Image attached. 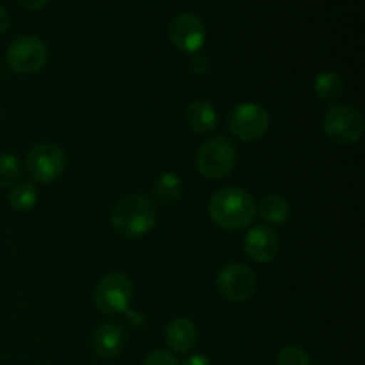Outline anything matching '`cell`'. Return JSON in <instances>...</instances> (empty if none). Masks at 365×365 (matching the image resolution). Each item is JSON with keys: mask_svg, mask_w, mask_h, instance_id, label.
Instances as JSON below:
<instances>
[{"mask_svg": "<svg viewBox=\"0 0 365 365\" xmlns=\"http://www.w3.org/2000/svg\"><path fill=\"white\" fill-rule=\"evenodd\" d=\"M209 216L223 230H245L257 217V202L246 189L227 185L210 196Z\"/></svg>", "mask_w": 365, "mask_h": 365, "instance_id": "cell-1", "label": "cell"}, {"mask_svg": "<svg viewBox=\"0 0 365 365\" xmlns=\"http://www.w3.org/2000/svg\"><path fill=\"white\" fill-rule=\"evenodd\" d=\"M110 225L123 237H143L152 232L157 225L155 203L143 192H132V195L123 196L113 207Z\"/></svg>", "mask_w": 365, "mask_h": 365, "instance_id": "cell-2", "label": "cell"}, {"mask_svg": "<svg viewBox=\"0 0 365 365\" xmlns=\"http://www.w3.org/2000/svg\"><path fill=\"white\" fill-rule=\"evenodd\" d=\"M239 163L237 146L225 135H216L200 146L196 153V168L200 175L209 180L228 177Z\"/></svg>", "mask_w": 365, "mask_h": 365, "instance_id": "cell-3", "label": "cell"}, {"mask_svg": "<svg viewBox=\"0 0 365 365\" xmlns=\"http://www.w3.org/2000/svg\"><path fill=\"white\" fill-rule=\"evenodd\" d=\"M323 132L334 145H356L365 132L362 113L353 106L334 103L323 116Z\"/></svg>", "mask_w": 365, "mask_h": 365, "instance_id": "cell-4", "label": "cell"}, {"mask_svg": "<svg viewBox=\"0 0 365 365\" xmlns=\"http://www.w3.org/2000/svg\"><path fill=\"white\" fill-rule=\"evenodd\" d=\"M134 298V285L123 273L102 277L93 291V303L103 316H120L127 312Z\"/></svg>", "mask_w": 365, "mask_h": 365, "instance_id": "cell-5", "label": "cell"}, {"mask_svg": "<svg viewBox=\"0 0 365 365\" xmlns=\"http://www.w3.org/2000/svg\"><path fill=\"white\" fill-rule=\"evenodd\" d=\"M228 130L242 143H255L267 134L271 125L269 113L255 102L237 103L228 114Z\"/></svg>", "mask_w": 365, "mask_h": 365, "instance_id": "cell-6", "label": "cell"}, {"mask_svg": "<svg viewBox=\"0 0 365 365\" xmlns=\"http://www.w3.org/2000/svg\"><path fill=\"white\" fill-rule=\"evenodd\" d=\"M216 287L223 298L232 303H242L253 298L259 287L257 273L242 262H228L217 273Z\"/></svg>", "mask_w": 365, "mask_h": 365, "instance_id": "cell-7", "label": "cell"}, {"mask_svg": "<svg viewBox=\"0 0 365 365\" xmlns=\"http://www.w3.org/2000/svg\"><path fill=\"white\" fill-rule=\"evenodd\" d=\"M25 166L36 184H52L66 170V153L53 143H41L29 152Z\"/></svg>", "mask_w": 365, "mask_h": 365, "instance_id": "cell-8", "label": "cell"}, {"mask_svg": "<svg viewBox=\"0 0 365 365\" xmlns=\"http://www.w3.org/2000/svg\"><path fill=\"white\" fill-rule=\"evenodd\" d=\"M7 64L20 75H34L46 64L48 48L38 36H20L9 45L6 53Z\"/></svg>", "mask_w": 365, "mask_h": 365, "instance_id": "cell-9", "label": "cell"}, {"mask_svg": "<svg viewBox=\"0 0 365 365\" xmlns=\"http://www.w3.org/2000/svg\"><path fill=\"white\" fill-rule=\"evenodd\" d=\"M171 43L185 53H196L207 41V29L202 18L192 13H180L170 21L168 27Z\"/></svg>", "mask_w": 365, "mask_h": 365, "instance_id": "cell-10", "label": "cell"}, {"mask_svg": "<svg viewBox=\"0 0 365 365\" xmlns=\"http://www.w3.org/2000/svg\"><path fill=\"white\" fill-rule=\"evenodd\" d=\"M245 252L255 262L267 264L277 259L278 252H280V237L273 227L257 225L246 234Z\"/></svg>", "mask_w": 365, "mask_h": 365, "instance_id": "cell-11", "label": "cell"}, {"mask_svg": "<svg viewBox=\"0 0 365 365\" xmlns=\"http://www.w3.org/2000/svg\"><path fill=\"white\" fill-rule=\"evenodd\" d=\"M127 346V334L116 323H103L93 334V349L100 359H114Z\"/></svg>", "mask_w": 365, "mask_h": 365, "instance_id": "cell-12", "label": "cell"}, {"mask_svg": "<svg viewBox=\"0 0 365 365\" xmlns=\"http://www.w3.org/2000/svg\"><path fill=\"white\" fill-rule=\"evenodd\" d=\"M166 342L175 353H189L198 342V328L189 317H177L166 327Z\"/></svg>", "mask_w": 365, "mask_h": 365, "instance_id": "cell-13", "label": "cell"}, {"mask_svg": "<svg viewBox=\"0 0 365 365\" xmlns=\"http://www.w3.org/2000/svg\"><path fill=\"white\" fill-rule=\"evenodd\" d=\"M185 121H187L189 128L198 134H207V132L214 130L220 123V116H217L216 107L207 100H195L189 103L185 109Z\"/></svg>", "mask_w": 365, "mask_h": 365, "instance_id": "cell-14", "label": "cell"}, {"mask_svg": "<svg viewBox=\"0 0 365 365\" xmlns=\"http://www.w3.org/2000/svg\"><path fill=\"white\" fill-rule=\"evenodd\" d=\"M257 214L269 225H285L291 220L292 207L285 196L271 192L257 203Z\"/></svg>", "mask_w": 365, "mask_h": 365, "instance_id": "cell-15", "label": "cell"}, {"mask_svg": "<svg viewBox=\"0 0 365 365\" xmlns=\"http://www.w3.org/2000/svg\"><path fill=\"white\" fill-rule=\"evenodd\" d=\"M314 93L321 102H337L344 93V78L337 71H321L314 81Z\"/></svg>", "mask_w": 365, "mask_h": 365, "instance_id": "cell-16", "label": "cell"}, {"mask_svg": "<svg viewBox=\"0 0 365 365\" xmlns=\"http://www.w3.org/2000/svg\"><path fill=\"white\" fill-rule=\"evenodd\" d=\"M153 195L164 205H173L184 196V184L175 173H160L153 184Z\"/></svg>", "mask_w": 365, "mask_h": 365, "instance_id": "cell-17", "label": "cell"}, {"mask_svg": "<svg viewBox=\"0 0 365 365\" xmlns=\"http://www.w3.org/2000/svg\"><path fill=\"white\" fill-rule=\"evenodd\" d=\"M38 187L31 182H24V184L14 185L9 195V203L16 212H27L38 203Z\"/></svg>", "mask_w": 365, "mask_h": 365, "instance_id": "cell-18", "label": "cell"}, {"mask_svg": "<svg viewBox=\"0 0 365 365\" xmlns=\"http://www.w3.org/2000/svg\"><path fill=\"white\" fill-rule=\"evenodd\" d=\"M21 177V164L13 153H0V187L14 185Z\"/></svg>", "mask_w": 365, "mask_h": 365, "instance_id": "cell-19", "label": "cell"}, {"mask_svg": "<svg viewBox=\"0 0 365 365\" xmlns=\"http://www.w3.org/2000/svg\"><path fill=\"white\" fill-rule=\"evenodd\" d=\"M277 365H310V359L305 349L298 346H287L278 353Z\"/></svg>", "mask_w": 365, "mask_h": 365, "instance_id": "cell-20", "label": "cell"}, {"mask_svg": "<svg viewBox=\"0 0 365 365\" xmlns=\"http://www.w3.org/2000/svg\"><path fill=\"white\" fill-rule=\"evenodd\" d=\"M143 365H180V364H178V360L175 359L171 353L153 351V353H150L148 356H146Z\"/></svg>", "mask_w": 365, "mask_h": 365, "instance_id": "cell-21", "label": "cell"}, {"mask_svg": "<svg viewBox=\"0 0 365 365\" xmlns=\"http://www.w3.org/2000/svg\"><path fill=\"white\" fill-rule=\"evenodd\" d=\"M18 4H20L24 9H29V11H39L43 9V7L48 4V0H16Z\"/></svg>", "mask_w": 365, "mask_h": 365, "instance_id": "cell-22", "label": "cell"}, {"mask_svg": "<svg viewBox=\"0 0 365 365\" xmlns=\"http://www.w3.org/2000/svg\"><path fill=\"white\" fill-rule=\"evenodd\" d=\"M182 365H212V364H210V360L207 359L205 355H202V353H196V355L187 356V359L182 362Z\"/></svg>", "mask_w": 365, "mask_h": 365, "instance_id": "cell-23", "label": "cell"}, {"mask_svg": "<svg viewBox=\"0 0 365 365\" xmlns=\"http://www.w3.org/2000/svg\"><path fill=\"white\" fill-rule=\"evenodd\" d=\"M11 25V18H9V13H7L4 7H0V34H4V32L9 29Z\"/></svg>", "mask_w": 365, "mask_h": 365, "instance_id": "cell-24", "label": "cell"}, {"mask_svg": "<svg viewBox=\"0 0 365 365\" xmlns=\"http://www.w3.org/2000/svg\"><path fill=\"white\" fill-rule=\"evenodd\" d=\"M0 113H2V106H0Z\"/></svg>", "mask_w": 365, "mask_h": 365, "instance_id": "cell-25", "label": "cell"}]
</instances>
